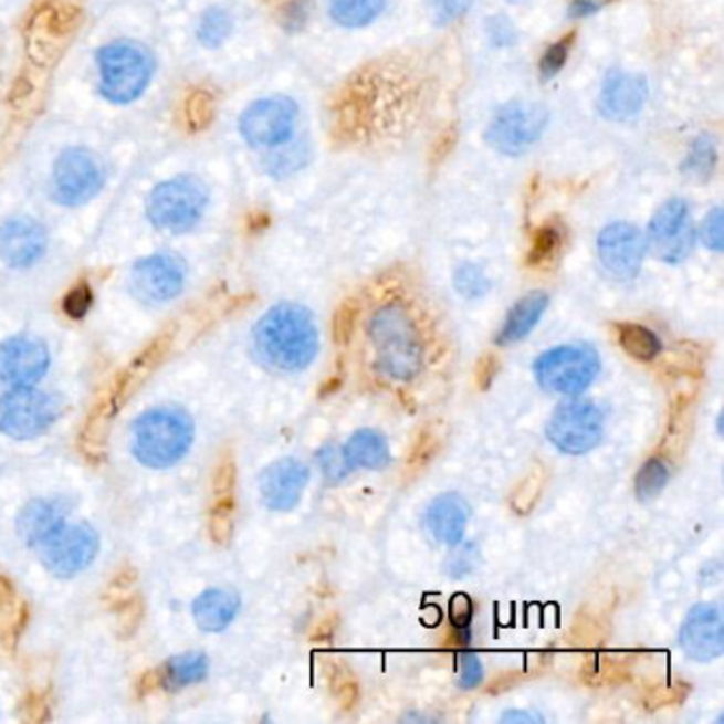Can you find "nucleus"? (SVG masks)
Masks as SVG:
<instances>
[{"mask_svg":"<svg viewBox=\"0 0 724 724\" xmlns=\"http://www.w3.org/2000/svg\"><path fill=\"white\" fill-rule=\"evenodd\" d=\"M253 345L264 366L279 373H300L319 353V329L304 306L285 302L270 308L255 325Z\"/></svg>","mask_w":724,"mask_h":724,"instance_id":"f257e3e1","label":"nucleus"},{"mask_svg":"<svg viewBox=\"0 0 724 724\" xmlns=\"http://www.w3.org/2000/svg\"><path fill=\"white\" fill-rule=\"evenodd\" d=\"M376 366L382 375L398 382H408L421 373L423 343L419 329L406 308L387 304L378 308L368 325Z\"/></svg>","mask_w":724,"mask_h":724,"instance_id":"f03ea898","label":"nucleus"},{"mask_svg":"<svg viewBox=\"0 0 724 724\" xmlns=\"http://www.w3.org/2000/svg\"><path fill=\"white\" fill-rule=\"evenodd\" d=\"M193 426L183 410L154 408L138 417L133 428V451L147 468L164 470L188 455Z\"/></svg>","mask_w":724,"mask_h":724,"instance_id":"7ed1b4c3","label":"nucleus"},{"mask_svg":"<svg viewBox=\"0 0 724 724\" xmlns=\"http://www.w3.org/2000/svg\"><path fill=\"white\" fill-rule=\"evenodd\" d=\"M101 92L113 105L135 103L154 77V57L133 41H115L105 45L98 55Z\"/></svg>","mask_w":724,"mask_h":724,"instance_id":"20e7f679","label":"nucleus"},{"mask_svg":"<svg viewBox=\"0 0 724 724\" xmlns=\"http://www.w3.org/2000/svg\"><path fill=\"white\" fill-rule=\"evenodd\" d=\"M209 204V191L196 177H175L151 189L147 217L164 232L183 234L198 225Z\"/></svg>","mask_w":724,"mask_h":724,"instance_id":"39448f33","label":"nucleus"},{"mask_svg":"<svg viewBox=\"0 0 724 724\" xmlns=\"http://www.w3.org/2000/svg\"><path fill=\"white\" fill-rule=\"evenodd\" d=\"M537 382L553 394L580 396L601 370L599 355L587 345H564L542 353L534 364Z\"/></svg>","mask_w":724,"mask_h":724,"instance_id":"423d86ee","label":"nucleus"},{"mask_svg":"<svg viewBox=\"0 0 724 724\" xmlns=\"http://www.w3.org/2000/svg\"><path fill=\"white\" fill-rule=\"evenodd\" d=\"M548 117L546 107L536 103H508L493 115L484 138L497 154L518 158L542 138Z\"/></svg>","mask_w":724,"mask_h":724,"instance_id":"0eeeda50","label":"nucleus"},{"mask_svg":"<svg viewBox=\"0 0 724 724\" xmlns=\"http://www.w3.org/2000/svg\"><path fill=\"white\" fill-rule=\"evenodd\" d=\"M546 436L562 453L585 455L604 438V415L590 400H567L555 408Z\"/></svg>","mask_w":724,"mask_h":724,"instance_id":"6e6552de","label":"nucleus"},{"mask_svg":"<svg viewBox=\"0 0 724 724\" xmlns=\"http://www.w3.org/2000/svg\"><path fill=\"white\" fill-rule=\"evenodd\" d=\"M60 415L52 396L34 387H13L0 398V431L13 440H30L50 430Z\"/></svg>","mask_w":724,"mask_h":724,"instance_id":"1a4fd4ad","label":"nucleus"},{"mask_svg":"<svg viewBox=\"0 0 724 724\" xmlns=\"http://www.w3.org/2000/svg\"><path fill=\"white\" fill-rule=\"evenodd\" d=\"M695 239L697 232L691 221L689 202L682 198H671L650 219L646 249H650L654 258L665 264H680L693 253Z\"/></svg>","mask_w":724,"mask_h":724,"instance_id":"9d476101","label":"nucleus"},{"mask_svg":"<svg viewBox=\"0 0 724 724\" xmlns=\"http://www.w3.org/2000/svg\"><path fill=\"white\" fill-rule=\"evenodd\" d=\"M105 168L92 151L83 147L64 149L54 164L52 188L55 200L64 207H81L101 193Z\"/></svg>","mask_w":724,"mask_h":724,"instance_id":"9b49d317","label":"nucleus"},{"mask_svg":"<svg viewBox=\"0 0 724 724\" xmlns=\"http://www.w3.org/2000/svg\"><path fill=\"white\" fill-rule=\"evenodd\" d=\"M297 107L292 98L272 96L244 108L239 122L242 138L251 147H281L292 140Z\"/></svg>","mask_w":724,"mask_h":724,"instance_id":"f8f14e48","label":"nucleus"},{"mask_svg":"<svg viewBox=\"0 0 724 724\" xmlns=\"http://www.w3.org/2000/svg\"><path fill=\"white\" fill-rule=\"evenodd\" d=\"M98 534L90 525H71L57 529L54 536L48 537L39 550L41 562L57 576V578H73L87 569L98 555Z\"/></svg>","mask_w":724,"mask_h":724,"instance_id":"ddd939ff","label":"nucleus"},{"mask_svg":"<svg viewBox=\"0 0 724 724\" xmlns=\"http://www.w3.org/2000/svg\"><path fill=\"white\" fill-rule=\"evenodd\" d=\"M644 234L625 221H615L599 232L597 255L604 270L617 281H631L640 274L646 255Z\"/></svg>","mask_w":724,"mask_h":724,"instance_id":"4468645a","label":"nucleus"},{"mask_svg":"<svg viewBox=\"0 0 724 724\" xmlns=\"http://www.w3.org/2000/svg\"><path fill=\"white\" fill-rule=\"evenodd\" d=\"M188 270L170 253H156L143 258L130 272V287L138 300L147 304H164L183 292Z\"/></svg>","mask_w":724,"mask_h":724,"instance_id":"2eb2a0df","label":"nucleus"},{"mask_svg":"<svg viewBox=\"0 0 724 724\" xmlns=\"http://www.w3.org/2000/svg\"><path fill=\"white\" fill-rule=\"evenodd\" d=\"M680 646L689 659L699 663L723 657V610L716 604H697L691 608L680 629Z\"/></svg>","mask_w":724,"mask_h":724,"instance_id":"dca6fc26","label":"nucleus"},{"mask_svg":"<svg viewBox=\"0 0 724 724\" xmlns=\"http://www.w3.org/2000/svg\"><path fill=\"white\" fill-rule=\"evenodd\" d=\"M50 370V350L34 336H13L0 345V380L32 387Z\"/></svg>","mask_w":724,"mask_h":724,"instance_id":"f3484780","label":"nucleus"},{"mask_svg":"<svg viewBox=\"0 0 724 724\" xmlns=\"http://www.w3.org/2000/svg\"><path fill=\"white\" fill-rule=\"evenodd\" d=\"M308 481H311V470L294 457H285L270 463L262 472L260 493L270 510L290 512L300 504Z\"/></svg>","mask_w":724,"mask_h":724,"instance_id":"a211bd4d","label":"nucleus"},{"mask_svg":"<svg viewBox=\"0 0 724 724\" xmlns=\"http://www.w3.org/2000/svg\"><path fill=\"white\" fill-rule=\"evenodd\" d=\"M48 251L45 228L28 217H15L0 225V260L11 269H30Z\"/></svg>","mask_w":724,"mask_h":724,"instance_id":"6ab92c4d","label":"nucleus"},{"mask_svg":"<svg viewBox=\"0 0 724 724\" xmlns=\"http://www.w3.org/2000/svg\"><path fill=\"white\" fill-rule=\"evenodd\" d=\"M648 101V81L644 75L610 71L601 83L599 113L610 122H627L636 117Z\"/></svg>","mask_w":724,"mask_h":724,"instance_id":"aec40b11","label":"nucleus"},{"mask_svg":"<svg viewBox=\"0 0 724 724\" xmlns=\"http://www.w3.org/2000/svg\"><path fill=\"white\" fill-rule=\"evenodd\" d=\"M470 512L455 493L438 495L426 512V527L431 537L447 546H459L465 537Z\"/></svg>","mask_w":724,"mask_h":724,"instance_id":"412c9836","label":"nucleus"},{"mask_svg":"<svg viewBox=\"0 0 724 724\" xmlns=\"http://www.w3.org/2000/svg\"><path fill=\"white\" fill-rule=\"evenodd\" d=\"M66 506L57 500H34L20 512L18 532L28 546H41L48 537L64 527Z\"/></svg>","mask_w":724,"mask_h":724,"instance_id":"4be33fe9","label":"nucleus"},{"mask_svg":"<svg viewBox=\"0 0 724 724\" xmlns=\"http://www.w3.org/2000/svg\"><path fill=\"white\" fill-rule=\"evenodd\" d=\"M241 610V599L225 589L204 590L193 601V620L207 633H219L232 625Z\"/></svg>","mask_w":724,"mask_h":724,"instance_id":"5701e85b","label":"nucleus"},{"mask_svg":"<svg viewBox=\"0 0 724 724\" xmlns=\"http://www.w3.org/2000/svg\"><path fill=\"white\" fill-rule=\"evenodd\" d=\"M546 308H548V295L544 292H532L523 300H518L512 306L495 343L500 347H508V345H516V343L525 340L534 332V327L542 319V315L546 313Z\"/></svg>","mask_w":724,"mask_h":724,"instance_id":"b1692460","label":"nucleus"},{"mask_svg":"<svg viewBox=\"0 0 724 724\" xmlns=\"http://www.w3.org/2000/svg\"><path fill=\"white\" fill-rule=\"evenodd\" d=\"M209 673V659L202 652H183L172 657L160 671V684L166 691H181L202 682Z\"/></svg>","mask_w":724,"mask_h":724,"instance_id":"393cba45","label":"nucleus"},{"mask_svg":"<svg viewBox=\"0 0 724 724\" xmlns=\"http://www.w3.org/2000/svg\"><path fill=\"white\" fill-rule=\"evenodd\" d=\"M345 455L353 468L380 470L389 463V444L387 438L378 431L359 430L347 440Z\"/></svg>","mask_w":724,"mask_h":724,"instance_id":"a878e982","label":"nucleus"},{"mask_svg":"<svg viewBox=\"0 0 724 724\" xmlns=\"http://www.w3.org/2000/svg\"><path fill=\"white\" fill-rule=\"evenodd\" d=\"M329 18L345 28L373 24L385 9V0H327Z\"/></svg>","mask_w":724,"mask_h":724,"instance_id":"bb28decb","label":"nucleus"},{"mask_svg":"<svg viewBox=\"0 0 724 724\" xmlns=\"http://www.w3.org/2000/svg\"><path fill=\"white\" fill-rule=\"evenodd\" d=\"M618 343L627 355L640 361H650L661 353L659 336L638 323H622L618 325Z\"/></svg>","mask_w":724,"mask_h":724,"instance_id":"cd10ccee","label":"nucleus"},{"mask_svg":"<svg viewBox=\"0 0 724 724\" xmlns=\"http://www.w3.org/2000/svg\"><path fill=\"white\" fill-rule=\"evenodd\" d=\"M716 164H718L716 143L712 140V136L701 135L693 140L682 164V172L693 181H707L714 175Z\"/></svg>","mask_w":724,"mask_h":724,"instance_id":"c85d7f7f","label":"nucleus"},{"mask_svg":"<svg viewBox=\"0 0 724 724\" xmlns=\"http://www.w3.org/2000/svg\"><path fill=\"white\" fill-rule=\"evenodd\" d=\"M670 465L663 459H659V457L648 459L636 476V493H638L640 502H652L654 497H659L670 483Z\"/></svg>","mask_w":724,"mask_h":724,"instance_id":"c756f323","label":"nucleus"},{"mask_svg":"<svg viewBox=\"0 0 724 724\" xmlns=\"http://www.w3.org/2000/svg\"><path fill=\"white\" fill-rule=\"evenodd\" d=\"M232 34V18L228 11L213 7L198 24V41L204 48H219Z\"/></svg>","mask_w":724,"mask_h":724,"instance_id":"7c9ffc66","label":"nucleus"},{"mask_svg":"<svg viewBox=\"0 0 724 724\" xmlns=\"http://www.w3.org/2000/svg\"><path fill=\"white\" fill-rule=\"evenodd\" d=\"M317 463L322 468L323 476L329 484L343 483L353 470L349 459L345 455V449L336 444H325L317 451Z\"/></svg>","mask_w":724,"mask_h":724,"instance_id":"2f4dec72","label":"nucleus"},{"mask_svg":"<svg viewBox=\"0 0 724 724\" xmlns=\"http://www.w3.org/2000/svg\"><path fill=\"white\" fill-rule=\"evenodd\" d=\"M455 290L465 300H481L489 294V279L483 270L474 264H463L455 270Z\"/></svg>","mask_w":724,"mask_h":724,"instance_id":"473e14b6","label":"nucleus"},{"mask_svg":"<svg viewBox=\"0 0 724 724\" xmlns=\"http://www.w3.org/2000/svg\"><path fill=\"white\" fill-rule=\"evenodd\" d=\"M472 618H474V606L468 595H455L451 599V625L455 629L457 640L463 646L470 644L472 640Z\"/></svg>","mask_w":724,"mask_h":724,"instance_id":"72a5a7b5","label":"nucleus"},{"mask_svg":"<svg viewBox=\"0 0 724 724\" xmlns=\"http://www.w3.org/2000/svg\"><path fill=\"white\" fill-rule=\"evenodd\" d=\"M562 246V232L557 225H546L536 234L532 246V264H546L550 262Z\"/></svg>","mask_w":724,"mask_h":724,"instance_id":"f704fd0d","label":"nucleus"},{"mask_svg":"<svg viewBox=\"0 0 724 724\" xmlns=\"http://www.w3.org/2000/svg\"><path fill=\"white\" fill-rule=\"evenodd\" d=\"M457 673H459V686L463 691H474L476 686H481L484 680V668L481 659L474 652H459L457 657Z\"/></svg>","mask_w":724,"mask_h":724,"instance_id":"c9c22d12","label":"nucleus"},{"mask_svg":"<svg viewBox=\"0 0 724 724\" xmlns=\"http://www.w3.org/2000/svg\"><path fill=\"white\" fill-rule=\"evenodd\" d=\"M569 43H571V39L567 36V39L555 43V45H550L544 52L542 60H539V75H542V80H555L564 71L567 55H569Z\"/></svg>","mask_w":724,"mask_h":724,"instance_id":"e433bc0d","label":"nucleus"},{"mask_svg":"<svg viewBox=\"0 0 724 724\" xmlns=\"http://www.w3.org/2000/svg\"><path fill=\"white\" fill-rule=\"evenodd\" d=\"M472 7V0H430V11L438 27L453 24L461 20Z\"/></svg>","mask_w":724,"mask_h":724,"instance_id":"4c0bfd02","label":"nucleus"},{"mask_svg":"<svg viewBox=\"0 0 724 724\" xmlns=\"http://www.w3.org/2000/svg\"><path fill=\"white\" fill-rule=\"evenodd\" d=\"M701 241H703V244L707 246V249H712V251H716V253H721L723 251L724 246V216H723V209H712L707 216H705V219H703V223H701Z\"/></svg>","mask_w":724,"mask_h":724,"instance_id":"58836bf2","label":"nucleus"},{"mask_svg":"<svg viewBox=\"0 0 724 724\" xmlns=\"http://www.w3.org/2000/svg\"><path fill=\"white\" fill-rule=\"evenodd\" d=\"M306 160H308L306 147L304 145H292V147H287V149H283V151H279V154H274L270 158L269 170L270 172L290 175V172H295L297 168H302Z\"/></svg>","mask_w":724,"mask_h":724,"instance_id":"ea45409f","label":"nucleus"},{"mask_svg":"<svg viewBox=\"0 0 724 724\" xmlns=\"http://www.w3.org/2000/svg\"><path fill=\"white\" fill-rule=\"evenodd\" d=\"M92 302H94V295H92L90 285H80L64 297V313L71 319H83L87 315V311L92 308Z\"/></svg>","mask_w":724,"mask_h":724,"instance_id":"a19ab883","label":"nucleus"},{"mask_svg":"<svg viewBox=\"0 0 724 724\" xmlns=\"http://www.w3.org/2000/svg\"><path fill=\"white\" fill-rule=\"evenodd\" d=\"M486 34L495 48H510L516 43V30L504 15H495L486 22Z\"/></svg>","mask_w":724,"mask_h":724,"instance_id":"79ce46f5","label":"nucleus"},{"mask_svg":"<svg viewBox=\"0 0 724 724\" xmlns=\"http://www.w3.org/2000/svg\"><path fill=\"white\" fill-rule=\"evenodd\" d=\"M479 564V555L474 546H463L457 553H453L447 562V574L453 578H461L472 574V569Z\"/></svg>","mask_w":724,"mask_h":724,"instance_id":"37998d69","label":"nucleus"},{"mask_svg":"<svg viewBox=\"0 0 724 724\" xmlns=\"http://www.w3.org/2000/svg\"><path fill=\"white\" fill-rule=\"evenodd\" d=\"M308 15H311V0H292L285 9V15H283V22H285V28L287 30H302L306 27L308 22Z\"/></svg>","mask_w":724,"mask_h":724,"instance_id":"c03bdc74","label":"nucleus"},{"mask_svg":"<svg viewBox=\"0 0 724 724\" xmlns=\"http://www.w3.org/2000/svg\"><path fill=\"white\" fill-rule=\"evenodd\" d=\"M608 2L610 0H571V4H569V18H574V20L589 18V15L599 13Z\"/></svg>","mask_w":724,"mask_h":724,"instance_id":"a18cd8bd","label":"nucleus"},{"mask_svg":"<svg viewBox=\"0 0 724 724\" xmlns=\"http://www.w3.org/2000/svg\"><path fill=\"white\" fill-rule=\"evenodd\" d=\"M353 322H355V317H353V313H349V306H343L340 313H338V317H336V322H334L336 338L340 343H345L349 338V334L353 332Z\"/></svg>","mask_w":724,"mask_h":724,"instance_id":"49530a36","label":"nucleus"},{"mask_svg":"<svg viewBox=\"0 0 724 724\" xmlns=\"http://www.w3.org/2000/svg\"><path fill=\"white\" fill-rule=\"evenodd\" d=\"M537 716H529L523 712H510L506 716H502V723H537Z\"/></svg>","mask_w":724,"mask_h":724,"instance_id":"de8ad7c7","label":"nucleus"}]
</instances>
